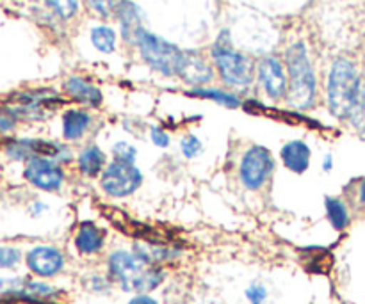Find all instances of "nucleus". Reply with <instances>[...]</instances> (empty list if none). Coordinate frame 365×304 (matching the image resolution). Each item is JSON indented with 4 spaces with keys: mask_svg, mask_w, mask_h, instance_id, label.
Masks as SVG:
<instances>
[{
    "mask_svg": "<svg viewBox=\"0 0 365 304\" xmlns=\"http://www.w3.org/2000/svg\"><path fill=\"white\" fill-rule=\"evenodd\" d=\"M110 280L116 281L125 292H135V294H148L160 287L166 274L163 267L152 266L145 262L139 255L132 251H114L107 260Z\"/></svg>",
    "mask_w": 365,
    "mask_h": 304,
    "instance_id": "nucleus-1",
    "label": "nucleus"
},
{
    "mask_svg": "<svg viewBox=\"0 0 365 304\" xmlns=\"http://www.w3.org/2000/svg\"><path fill=\"white\" fill-rule=\"evenodd\" d=\"M2 256H4V248H0V266H2Z\"/></svg>",
    "mask_w": 365,
    "mask_h": 304,
    "instance_id": "nucleus-36",
    "label": "nucleus"
},
{
    "mask_svg": "<svg viewBox=\"0 0 365 304\" xmlns=\"http://www.w3.org/2000/svg\"><path fill=\"white\" fill-rule=\"evenodd\" d=\"M86 2L96 14L103 18H110L118 16V13H120V9L127 0H86Z\"/></svg>",
    "mask_w": 365,
    "mask_h": 304,
    "instance_id": "nucleus-23",
    "label": "nucleus"
},
{
    "mask_svg": "<svg viewBox=\"0 0 365 304\" xmlns=\"http://www.w3.org/2000/svg\"><path fill=\"white\" fill-rule=\"evenodd\" d=\"M177 75L182 78V80L187 82V84L200 88V85L212 80L214 71L212 68L209 66V63H207L200 53L191 52V50H185V52L182 53V61H180V66H178Z\"/></svg>",
    "mask_w": 365,
    "mask_h": 304,
    "instance_id": "nucleus-11",
    "label": "nucleus"
},
{
    "mask_svg": "<svg viewBox=\"0 0 365 304\" xmlns=\"http://www.w3.org/2000/svg\"><path fill=\"white\" fill-rule=\"evenodd\" d=\"M89 288H91L93 292H98V294H102V292L109 290L110 283L106 280V278H102V276H93L91 281H89Z\"/></svg>",
    "mask_w": 365,
    "mask_h": 304,
    "instance_id": "nucleus-31",
    "label": "nucleus"
},
{
    "mask_svg": "<svg viewBox=\"0 0 365 304\" xmlns=\"http://www.w3.org/2000/svg\"><path fill=\"white\" fill-rule=\"evenodd\" d=\"M43 210H46V205H43V203H36L34 209H32V212H34V216H39Z\"/></svg>",
    "mask_w": 365,
    "mask_h": 304,
    "instance_id": "nucleus-34",
    "label": "nucleus"
},
{
    "mask_svg": "<svg viewBox=\"0 0 365 304\" xmlns=\"http://www.w3.org/2000/svg\"><path fill=\"white\" fill-rule=\"evenodd\" d=\"M212 59L216 63L217 71L221 78L228 85L235 88H246L253 80V63L245 56L237 52L232 45L230 32L223 31L217 36L216 43L212 45Z\"/></svg>",
    "mask_w": 365,
    "mask_h": 304,
    "instance_id": "nucleus-4",
    "label": "nucleus"
},
{
    "mask_svg": "<svg viewBox=\"0 0 365 304\" xmlns=\"http://www.w3.org/2000/svg\"><path fill=\"white\" fill-rule=\"evenodd\" d=\"M189 96H196V98L203 100H212V102L220 103V105L228 107V109H237L241 105V100L235 95L227 91H221V89H210V88H195L192 91L187 93Z\"/></svg>",
    "mask_w": 365,
    "mask_h": 304,
    "instance_id": "nucleus-19",
    "label": "nucleus"
},
{
    "mask_svg": "<svg viewBox=\"0 0 365 304\" xmlns=\"http://www.w3.org/2000/svg\"><path fill=\"white\" fill-rule=\"evenodd\" d=\"M77 167L84 177L96 178L106 169V153L96 145L88 146V148H84L78 153Z\"/></svg>",
    "mask_w": 365,
    "mask_h": 304,
    "instance_id": "nucleus-17",
    "label": "nucleus"
},
{
    "mask_svg": "<svg viewBox=\"0 0 365 304\" xmlns=\"http://www.w3.org/2000/svg\"><path fill=\"white\" fill-rule=\"evenodd\" d=\"M120 18V27H121V36L127 43L130 45H138L141 36L145 34V27H143V13L134 2L127 0L123 4V7L118 13Z\"/></svg>",
    "mask_w": 365,
    "mask_h": 304,
    "instance_id": "nucleus-13",
    "label": "nucleus"
},
{
    "mask_svg": "<svg viewBox=\"0 0 365 304\" xmlns=\"http://www.w3.org/2000/svg\"><path fill=\"white\" fill-rule=\"evenodd\" d=\"M143 184V173L130 162L113 160L100 174V187L109 198H127Z\"/></svg>",
    "mask_w": 365,
    "mask_h": 304,
    "instance_id": "nucleus-7",
    "label": "nucleus"
},
{
    "mask_svg": "<svg viewBox=\"0 0 365 304\" xmlns=\"http://www.w3.org/2000/svg\"><path fill=\"white\" fill-rule=\"evenodd\" d=\"M180 152L185 159H195V157H198L200 153L203 152L202 141L192 134L185 135V137H182L180 141Z\"/></svg>",
    "mask_w": 365,
    "mask_h": 304,
    "instance_id": "nucleus-25",
    "label": "nucleus"
},
{
    "mask_svg": "<svg viewBox=\"0 0 365 304\" xmlns=\"http://www.w3.org/2000/svg\"><path fill=\"white\" fill-rule=\"evenodd\" d=\"M64 89H66V93L71 98H75L77 102L84 103L88 107H100V103H102V93H100V89L89 84V82H86L84 78H68L66 84H64Z\"/></svg>",
    "mask_w": 365,
    "mask_h": 304,
    "instance_id": "nucleus-15",
    "label": "nucleus"
},
{
    "mask_svg": "<svg viewBox=\"0 0 365 304\" xmlns=\"http://www.w3.org/2000/svg\"><path fill=\"white\" fill-rule=\"evenodd\" d=\"M57 295V290L46 283H39V281H25V287L18 298L32 299V301H45V299H52Z\"/></svg>",
    "mask_w": 365,
    "mask_h": 304,
    "instance_id": "nucleus-22",
    "label": "nucleus"
},
{
    "mask_svg": "<svg viewBox=\"0 0 365 304\" xmlns=\"http://www.w3.org/2000/svg\"><path fill=\"white\" fill-rule=\"evenodd\" d=\"M128 304H159L153 298H150L148 294H138L135 298H132Z\"/></svg>",
    "mask_w": 365,
    "mask_h": 304,
    "instance_id": "nucleus-32",
    "label": "nucleus"
},
{
    "mask_svg": "<svg viewBox=\"0 0 365 304\" xmlns=\"http://www.w3.org/2000/svg\"><path fill=\"white\" fill-rule=\"evenodd\" d=\"M274 173V157L266 146H250L242 155L239 178L248 191H260Z\"/></svg>",
    "mask_w": 365,
    "mask_h": 304,
    "instance_id": "nucleus-6",
    "label": "nucleus"
},
{
    "mask_svg": "<svg viewBox=\"0 0 365 304\" xmlns=\"http://www.w3.org/2000/svg\"><path fill=\"white\" fill-rule=\"evenodd\" d=\"M324 209H327V217L331 226L337 231H342L349 224V212L348 206L344 205L341 198H327L324 199Z\"/></svg>",
    "mask_w": 365,
    "mask_h": 304,
    "instance_id": "nucleus-18",
    "label": "nucleus"
},
{
    "mask_svg": "<svg viewBox=\"0 0 365 304\" xmlns=\"http://www.w3.org/2000/svg\"><path fill=\"white\" fill-rule=\"evenodd\" d=\"M280 157L284 166L287 167L291 173L303 174L310 166V157H312V150L309 148L305 141L302 139H294L282 146Z\"/></svg>",
    "mask_w": 365,
    "mask_h": 304,
    "instance_id": "nucleus-12",
    "label": "nucleus"
},
{
    "mask_svg": "<svg viewBox=\"0 0 365 304\" xmlns=\"http://www.w3.org/2000/svg\"><path fill=\"white\" fill-rule=\"evenodd\" d=\"M150 141L157 146V148H168L171 145V137L166 130L160 127L150 128Z\"/></svg>",
    "mask_w": 365,
    "mask_h": 304,
    "instance_id": "nucleus-28",
    "label": "nucleus"
},
{
    "mask_svg": "<svg viewBox=\"0 0 365 304\" xmlns=\"http://www.w3.org/2000/svg\"><path fill=\"white\" fill-rule=\"evenodd\" d=\"M138 46L143 59H145L153 70L166 75V77H173V75L178 73L182 53H184L178 46L171 45L170 41H166V39L159 38V36L152 34V32L148 31L141 36Z\"/></svg>",
    "mask_w": 365,
    "mask_h": 304,
    "instance_id": "nucleus-5",
    "label": "nucleus"
},
{
    "mask_svg": "<svg viewBox=\"0 0 365 304\" xmlns=\"http://www.w3.org/2000/svg\"><path fill=\"white\" fill-rule=\"evenodd\" d=\"M334 169V157L330 155V153H328V155H324V159H323V171H331Z\"/></svg>",
    "mask_w": 365,
    "mask_h": 304,
    "instance_id": "nucleus-33",
    "label": "nucleus"
},
{
    "mask_svg": "<svg viewBox=\"0 0 365 304\" xmlns=\"http://www.w3.org/2000/svg\"><path fill=\"white\" fill-rule=\"evenodd\" d=\"M360 201L365 205V180L362 182V185H360Z\"/></svg>",
    "mask_w": 365,
    "mask_h": 304,
    "instance_id": "nucleus-35",
    "label": "nucleus"
},
{
    "mask_svg": "<svg viewBox=\"0 0 365 304\" xmlns=\"http://www.w3.org/2000/svg\"><path fill=\"white\" fill-rule=\"evenodd\" d=\"M348 120L356 130L365 132V78H360L359 93H356L355 103H353Z\"/></svg>",
    "mask_w": 365,
    "mask_h": 304,
    "instance_id": "nucleus-21",
    "label": "nucleus"
},
{
    "mask_svg": "<svg viewBox=\"0 0 365 304\" xmlns=\"http://www.w3.org/2000/svg\"><path fill=\"white\" fill-rule=\"evenodd\" d=\"M91 127V116L82 109H71L63 116V135L66 141H81Z\"/></svg>",
    "mask_w": 365,
    "mask_h": 304,
    "instance_id": "nucleus-16",
    "label": "nucleus"
},
{
    "mask_svg": "<svg viewBox=\"0 0 365 304\" xmlns=\"http://www.w3.org/2000/svg\"><path fill=\"white\" fill-rule=\"evenodd\" d=\"M359 85L360 77L351 61L344 57L335 61L328 77V107L331 116L337 120H348Z\"/></svg>",
    "mask_w": 365,
    "mask_h": 304,
    "instance_id": "nucleus-3",
    "label": "nucleus"
},
{
    "mask_svg": "<svg viewBox=\"0 0 365 304\" xmlns=\"http://www.w3.org/2000/svg\"><path fill=\"white\" fill-rule=\"evenodd\" d=\"M246 298L252 304H264L267 299V288L262 283H252L246 290Z\"/></svg>",
    "mask_w": 365,
    "mask_h": 304,
    "instance_id": "nucleus-27",
    "label": "nucleus"
},
{
    "mask_svg": "<svg viewBox=\"0 0 365 304\" xmlns=\"http://www.w3.org/2000/svg\"><path fill=\"white\" fill-rule=\"evenodd\" d=\"M113 155L114 160H121V162H135V157H138V150L127 141H118L113 146Z\"/></svg>",
    "mask_w": 365,
    "mask_h": 304,
    "instance_id": "nucleus-26",
    "label": "nucleus"
},
{
    "mask_svg": "<svg viewBox=\"0 0 365 304\" xmlns=\"http://www.w3.org/2000/svg\"><path fill=\"white\" fill-rule=\"evenodd\" d=\"M91 41L93 46L103 53H110L116 48V34H114L113 28L106 27V25H100V27L93 28Z\"/></svg>",
    "mask_w": 365,
    "mask_h": 304,
    "instance_id": "nucleus-20",
    "label": "nucleus"
},
{
    "mask_svg": "<svg viewBox=\"0 0 365 304\" xmlns=\"http://www.w3.org/2000/svg\"><path fill=\"white\" fill-rule=\"evenodd\" d=\"M289 71L287 102L298 110H307L316 100V73L303 43H294L285 53Z\"/></svg>",
    "mask_w": 365,
    "mask_h": 304,
    "instance_id": "nucleus-2",
    "label": "nucleus"
},
{
    "mask_svg": "<svg viewBox=\"0 0 365 304\" xmlns=\"http://www.w3.org/2000/svg\"><path fill=\"white\" fill-rule=\"evenodd\" d=\"M25 178L36 189L46 192L59 191L64 182V171L59 162L52 159H31L25 167Z\"/></svg>",
    "mask_w": 365,
    "mask_h": 304,
    "instance_id": "nucleus-8",
    "label": "nucleus"
},
{
    "mask_svg": "<svg viewBox=\"0 0 365 304\" xmlns=\"http://www.w3.org/2000/svg\"><path fill=\"white\" fill-rule=\"evenodd\" d=\"M45 2L48 4L53 13L59 14L64 20L73 18L78 11V0H45Z\"/></svg>",
    "mask_w": 365,
    "mask_h": 304,
    "instance_id": "nucleus-24",
    "label": "nucleus"
},
{
    "mask_svg": "<svg viewBox=\"0 0 365 304\" xmlns=\"http://www.w3.org/2000/svg\"><path fill=\"white\" fill-rule=\"evenodd\" d=\"M103 242V231L96 226L91 221H86L78 226L77 235H75V246H77L78 253L82 255H96V253L102 251Z\"/></svg>",
    "mask_w": 365,
    "mask_h": 304,
    "instance_id": "nucleus-14",
    "label": "nucleus"
},
{
    "mask_svg": "<svg viewBox=\"0 0 365 304\" xmlns=\"http://www.w3.org/2000/svg\"><path fill=\"white\" fill-rule=\"evenodd\" d=\"M27 266L36 276L52 278L64 269V256L52 246H38L29 251Z\"/></svg>",
    "mask_w": 365,
    "mask_h": 304,
    "instance_id": "nucleus-10",
    "label": "nucleus"
},
{
    "mask_svg": "<svg viewBox=\"0 0 365 304\" xmlns=\"http://www.w3.org/2000/svg\"><path fill=\"white\" fill-rule=\"evenodd\" d=\"M21 255L18 249L14 248H4V256H2V269H13L18 262H20Z\"/></svg>",
    "mask_w": 365,
    "mask_h": 304,
    "instance_id": "nucleus-29",
    "label": "nucleus"
},
{
    "mask_svg": "<svg viewBox=\"0 0 365 304\" xmlns=\"http://www.w3.org/2000/svg\"><path fill=\"white\" fill-rule=\"evenodd\" d=\"M14 123H16V116L13 112H2L0 110V132L13 130Z\"/></svg>",
    "mask_w": 365,
    "mask_h": 304,
    "instance_id": "nucleus-30",
    "label": "nucleus"
},
{
    "mask_svg": "<svg viewBox=\"0 0 365 304\" xmlns=\"http://www.w3.org/2000/svg\"><path fill=\"white\" fill-rule=\"evenodd\" d=\"M259 80L269 98L280 100L287 96L289 80L284 66L277 57H264L259 64Z\"/></svg>",
    "mask_w": 365,
    "mask_h": 304,
    "instance_id": "nucleus-9",
    "label": "nucleus"
}]
</instances>
